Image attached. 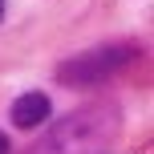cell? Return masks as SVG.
I'll return each instance as SVG.
<instances>
[{"label":"cell","instance_id":"1","mask_svg":"<svg viewBox=\"0 0 154 154\" xmlns=\"http://www.w3.org/2000/svg\"><path fill=\"white\" fill-rule=\"evenodd\" d=\"M130 53H134V45H106V49H93V53H81V57H73V61H65L57 69V81L89 85V81H101V77H114L126 65Z\"/></svg>","mask_w":154,"mask_h":154},{"label":"cell","instance_id":"2","mask_svg":"<svg viewBox=\"0 0 154 154\" xmlns=\"http://www.w3.org/2000/svg\"><path fill=\"white\" fill-rule=\"evenodd\" d=\"M49 114H53V101L45 97V93H20V97L12 101V126H20V130H37L41 122H49Z\"/></svg>","mask_w":154,"mask_h":154},{"label":"cell","instance_id":"3","mask_svg":"<svg viewBox=\"0 0 154 154\" xmlns=\"http://www.w3.org/2000/svg\"><path fill=\"white\" fill-rule=\"evenodd\" d=\"M0 154H8V138H4V134H0Z\"/></svg>","mask_w":154,"mask_h":154},{"label":"cell","instance_id":"4","mask_svg":"<svg viewBox=\"0 0 154 154\" xmlns=\"http://www.w3.org/2000/svg\"><path fill=\"white\" fill-rule=\"evenodd\" d=\"M0 16H4V0H0Z\"/></svg>","mask_w":154,"mask_h":154}]
</instances>
